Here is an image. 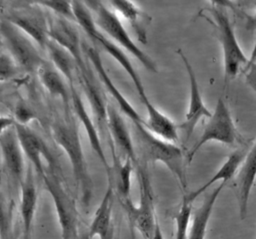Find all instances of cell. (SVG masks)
<instances>
[{"label": "cell", "instance_id": "cell-1", "mask_svg": "<svg viewBox=\"0 0 256 239\" xmlns=\"http://www.w3.org/2000/svg\"><path fill=\"white\" fill-rule=\"evenodd\" d=\"M51 134L70 162L82 206L89 208L93 198V181L85 158L76 117L68 112L65 118L55 120L51 124Z\"/></svg>", "mask_w": 256, "mask_h": 239}, {"label": "cell", "instance_id": "cell-2", "mask_svg": "<svg viewBox=\"0 0 256 239\" xmlns=\"http://www.w3.org/2000/svg\"><path fill=\"white\" fill-rule=\"evenodd\" d=\"M133 124V143L135 146L138 162L147 165L148 163L160 162L173 174L180 187L185 191L187 188V176L185 170L184 153L180 146L174 142L162 139L143 124Z\"/></svg>", "mask_w": 256, "mask_h": 239}, {"label": "cell", "instance_id": "cell-3", "mask_svg": "<svg viewBox=\"0 0 256 239\" xmlns=\"http://www.w3.org/2000/svg\"><path fill=\"white\" fill-rule=\"evenodd\" d=\"M147 165L140 162L134 167L139 182V204L133 202L123 206L131 231L137 230L143 239H152L158 219L156 217L153 190L146 169Z\"/></svg>", "mask_w": 256, "mask_h": 239}, {"label": "cell", "instance_id": "cell-4", "mask_svg": "<svg viewBox=\"0 0 256 239\" xmlns=\"http://www.w3.org/2000/svg\"><path fill=\"white\" fill-rule=\"evenodd\" d=\"M209 12L214 19L218 40L222 48L224 85L226 87L233 78L240 72H243L249 58L238 42L234 27L225 9L212 7L209 9Z\"/></svg>", "mask_w": 256, "mask_h": 239}, {"label": "cell", "instance_id": "cell-5", "mask_svg": "<svg viewBox=\"0 0 256 239\" xmlns=\"http://www.w3.org/2000/svg\"><path fill=\"white\" fill-rule=\"evenodd\" d=\"M57 216L61 239H75L79 232L78 212L75 201L65 189L54 168H47L42 177Z\"/></svg>", "mask_w": 256, "mask_h": 239}, {"label": "cell", "instance_id": "cell-6", "mask_svg": "<svg viewBox=\"0 0 256 239\" xmlns=\"http://www.w3.org/2000/svg\"><path fill=\"white\" fill-rule=\"evenodd\" d=\"M239 139V135L234 124L230 109L222 97L217 99L214 111L211 112L208 122L199 136L186 154V161L190 164L196 153L208 142L216 141L224 145L234 146Z\"/></svg>", "mask_w": 256, "mask_h": 239}, {"label": "cell", "instance_id": "cell-7", "mask_svg": "<svg viewBox=\"0 0 256 239\" xmlns=\"http://www.w3.org/2000/svg\"><path fill=\"white\" fill-rule=\"evenodd\" d=\"M95 23L101 32L117 44L120 48L124 49L135 57L141 64L150 72L156 73L157 66L155 62L147 55L138 45L132 40L129 33L122 24L119 16L103 3L94 11Z\"/></svg>", "mask_w": 256, "mask_h": 239}, {"label": "cell", "instance_id": "cell-8", "mask_svg": "<svg viewBox=\"0 0 256 239\" xmlns=\"http://www.w3.org/2000/svg\"><path fill=\"white\" fill-rule=\"evenodd\" d=\"M0 37L3 46L6 47L8 54L19 68L28 73H37L45 60L42 58L37 45L26 34L8 20L3 19L0 21Z\"/></svg>", "mask_w": 256, "mask_h": 239}, {"label": "cell", "instance_id": "cell-9", "mask_svg": "<svg viewBox=\"0 0 256 239\" xmlns=\"http://www.w3.org/2000/svg\"><path fill=\"white\" fill-rule=\"evenodd\" d=\"M20 146L30 166L42 179L47 168H55L56 161L46 142L28 125H14Z\"/></svg>", "mask_w": 256, "mask_h": 239}, {"label": "cell", "instance_id": "cell-10", "mask_svg": "<svg viewBox=\"0 0 256 239\" xmlns=\"http://www.w3.org/2000/svg\"><path fill=\"white\" fill-rule=\"evenodd\" d=\"M76 74L80 81L83 92L88 100L99 134L104 137H108V142L110 145V138L107 129L108 102L106 101L105 96L99 84L97 83L92 70L87 66V63L76 67Z\"/></svg>", "mask_w": 256, "mask_h": 239}, {"label": "cell", "instance_id": "cell-11", "mask_svg": "<svg viewBox=\"0 0 256 239\" xmlns=\"http://www.w3.org/2000/svg\"><path fill=\"white\" fill-rule=\"evenodd\" d=\"M177 53L179 54V56L184 64V67H185V70L187 72V76L189 79V85H190L189 107L185 114L184 120L179 125V128L183 131V133L185 135V141H188L190 136L193 134L200 119L203 117L209 118L211 115V111L208 109V107L205 105V103L203 101L195 71H194L193 67L191 66L190 62L188 61L186 55L182 52L181 49H178Z\"/></svg>", "mask_w": 256, "mask_h": 239}, {"label": "cell", "instance_id": "cell-12", "mask_svg": "<svg viewBox=\"0 0 256 239\" xmlns=\"http://www.w3.org/2000/svg\"><path fill=\"white\" fill-rule=\"evenodd\" d=\"M82 50L83 54L86 57V59L90 62L92 67L94 68L96 74L98 75L99 80L105 87V89L108 91V93L112 96V98L115 100V102L118 104L119 109L122 113H124L132 123H139L143 124L145 126V120L141 117V115L136 111V109L129 103V101L124 97V95L119 91V89L116 87V85L111 80L110 76L108 75L104 65L102 58L100 56V53L98 49L87 42H82Z\"/></svg>", "mask_w": 256, "mask_h": 239}, {"label": "cell", "instance_id": "cell-13", "mask_svg": "<svg viewBox=\"0 0 256 239\" xmlns=\"http://www.w3.org/2000/svg\"><path fill=\"white\" fill-rule=\"evenodd\" d=\"M69 89H70V108L73 110L74 116L76 117L77 121H79L82 124L83 128L85 129L90 146L93 149L96 156L98 157V159L100 160V162L102 163V165L104 166V169L106 170V173L108 175L110 173L111 166L109 165L107 157L105 155L97 126L94 120L92 119V117L90 116V114L88 113L86 105L75 85V82L69 83Z\"/></svg>", "mask_w": 256, "mask_h": 239}, {"label": "cell", "instance_id": "cell-14", "mask_svg": "<svg viewBox=\"0 0 256 239\" xmlns=\"http://www.w3.org/2000/svg\"><path fill=\"white\" fill-rule=\"evenodd\" d=\"M26 34L38 47L46 48L49 42V21L38 9L13 11L5 18Z\"/></svg>", "mask_w": 256, "mask_h": 239}, {"label": "cell", "instance_id": "cell-15", "mask_svg": "<svg viewBox=\"0 0 256 239\" xmlns=\"http://www.w3.org/2000/svg\"><path fill=\"white\" fill-rule=\"evenodd\" d=\"M107 129L112 154L115 153V148H117L125 155V158L132 161L135 167L138 164V157L133 143L132 134L121 112H119L111 103L107 105Z\"/></svg>", "mask_w": 256, "mask_h": 239}, {"label": "cell", "instance_id": "cell-16", "mask_svg": "<svg viewBox=\"0 0 256 239\" xmlns=\"http://www.w3.org/2000/svg\"><path fill=\"white\" fill-rule=\"evenodd\" d=\"M256 180V141L246 151L244 159L235 176L234 189L238 203L239 216L244 220L248 213L249 198Z\"/></svg>", "mask_w": 256, "mask_h": 239}, {"label": "cell", "instance_id": "cell-17", "mask_svg": "<svg viewBox=\"0 0 256 239\" xmlns=\"http://www.w3.org/2000/svg\"><path fill=\"white\" fill-rule=\"evenodd\" d=\"M49 39L64 48L73 57L76 67L86 63L80 34L70 20L56 16L49 21Z\"/></svg>", "mask_w": 256, "mask_h": 239}, {"label": "cell", "instance_id": "cell-18", "mask_svg": "<svg viewBox=\"0 0 256 239\" xmlns=\"http://www.w3.org/2000/svg\"><path fill=\"white\" fill-rule=\"evenodd\" d=\"M0 149L8 176L14 184L20 186L26 174L25 156L14 127L0 135Z\"/></svg>", "mask_w": 256, "mask_h": 239}, {"label": "cell", "instance_id": "cell-19", "mask_svg": "<svg viewBox=\"0 0 256 239\" xmlns=\"http://www.w3.org/2000/svg\"><path fill=\"white\" fill-rule=\"evenodd\" d=\"M20 188V216L22 221L23 239H32L34 219L37 211L38 192L35 185L32 168L29 166Z\"/></svg>", "mask_w": 256, "mask_h": 239}, {"label": "cell", "instance_id": "cell-20", "mask_svg": "<svg viewBox=\"0 0 256 239\" xmlns=\"http://www.w3.org/2000/svg\"><path fill=\"white\" fill-rule=\"evenodd\" d=\"M88 37L94 43L101 46V48H103V50H105L106 53H108L124 69V71L127 73L129 78L132 80V82L134 84V87L137 91V94L139 96V99L141 100V99L147 97L142 79H141L140 75L138 74V72L136 71V69L134 68V66L132 65L128 56L125 54L124 50L122 48H120L117 44H115L112 40H110L107 36H105L99 30V28L96 29Z\"/></svg>", "mask_w": 256, "mask_h": 239}, {"label": "cell", "instance_id": "cell-21", "mask_svg": "<svg viewBox=\"0 0 256 239\" xmlns=\"http://www.w3.org/2000/svg\"><path fill=\"white\" fill-rule=\"evenodd\" d=\"M113 198L114 191L112 185L108 183L105 194L97 207L88 228L89 235L92 239L94 237H98L99 239H114V228L112 221Z\"/></svg>", "mask_w": 256, "mask_h": 239}, {"label": "cell", "instance_id": "cell-22", "mask_svg": "<svg viewBox=\"0 0 256 239\" xmlns=\"http://www.w3.org/2000/svg\"><path fill=\"white\" fill-rule=\"evenodd\" d=\"M113 165L108 174V183L112 185L114 193L121 207L132 202L131 200V175L134 169L132 161L125 158L122 162L116 153H113Z\"/></svg>", "mask_w": 256, "mask_h": 239}, {"label": "cell", "instance_id": "cell-23", "mask_svg": "<svg viewBox=\"0 0 256 239\" xmlns=\"http://www.w3.org/2000/svg\"><path fill=\"white\" fill-rule=\"evenodd\" d=\"M112 10L123 17L133 29L136 38L142 44L147 43V27L150 17L138 8L131 0H108Z\"/></svg>", "mask_w": 256, "mask_h": 239}, {"label": "cell", "instance_id": "cell-24", "mask_svg": "<svg viewBox=\"0 0 256 239\" xmlns=\"http://www.w3.org/2000/svg\"><path fill=\"white\" fill-rule=\"evenodd\" d=\"M144 105L147 118L145 120V127L156 136L170 142L176 143L178 141V129L175 123L164 113H162L150 101L149 97L141 101Z\"/></svg>", "mask_w": 256, "mask_h": 239}, {"label": "cell", "instance_id": "cell-25", "mask_svg": "<svg viewBox=\"0 0 256 239\" xmlns=\"http://www.w3.org/2000/svg\"><path fill=\"white\" fill-rule=\"evenodd\" d=\"M246 151H247L246 149L239 148L234 150L231 154H229L225 162L221 165V167L217 170V172L206 183L201 185L197 190L190 192L189 194H184L186 199L190 203H192L194 200H196V198H198L202 193H204L212 184L219 181L226 183L227 181H230L232 178H234L244 159Z\"/></svg>", "mask_w": 256, "mask_h": 239}, {"label": "cell", "instance_id": "cell-26", "mask_svg": "<svg viewBox=\"0 0 256 239\" xmlns=\"http://www.w3.org/2000/svg\"><path fill=\"white\" fill-rule=\"evenodd\" d=\"M226 183L221 182L204 200L199 208L191 216L188 238L187 239H205L208 223L214 208V205Z\"/></svg>", "mask_w": 256, "mask_h": 239}, {"label": "cell", "instance_id": "cell-27", "mask_svg": "<svg viewBox=\"0 0 256 239\" xmlns=\"http://www.w3.org/2000/svg\"><path fill=\"white\" fill-rule=\"evenodd\" d=\"M39 80L47 92L62 100L66 109H70V89L64 76L53 66L45 61L37 71Z\"/></svg>", "mask_w": 256, "mask_h": 239}, {"label": "cell", "instance_id": "cell-28", "mask_svg": "<svg viewBox=\"0 0 256 239\" xmlns=\"http://www.w3.org/2000/svg\"><path fill=\"white\" fill-rule=\"evenodd\" d=\"M45 49L48 52L52 65L64 76L68 84L74 82L76 63L73 57L64 48L57 45L52 40H49Z\"/></svg>", "mask_w": 256, "mask_h": 239}, {"label": "cell", "instance_id": "cell-29", "mask_svg": "<svg viewBox=\"0 0 256 239\" xmlns=\"http://www.w3.org/2000/svg\"><path fill=\"white\" fill-rule=\"evenodd\" d=\"M192 216V203H190L185 195L182 198V203L177 213L175 214V238L187 239L190 220Z\"/></svg>", "mask_w": 256, "mask_h": 239}, {"label": "cell", "instance_id": "cell-30", "mask_svg": "<svg viewBox=\"0 0 256 239\" xmlns=\"http://www.w3.org/2000/svg\"><path fill=\"white\" fill-rule=\"evenodd\" d=\"M40 7L47 8L57 16L74 21L71 0H44Z\"/></svg>", "mask_w": 256, "mask_h": 239}, {"label": "cell", "instance_id": "cell-31", "mask_svg": "<svg viewBox=\"0 0 256 239\" xmlns=\"http://www.w3.org/2000/svg\"><path fill=\"white\" fill-rule=\"evenodd\" d=\"M15 120L16 124L28 125L31 121H33L37 115L35 110L23 100H19L14 107V115L12 116Z\"/></svg>", "mask_w": 256, "mask_h": 239}, {"label": "cell", "instance_id": "cell-32", "mask_svg": "<svg viewBox=\"0 0 256 239\" xmlns=\"http://www.w3.org/2000/svg\"><path fill=\"white\" fill-rule=\"evenodd\" d=\"M18 65L13 58L6 53H0V81H7L15 78L18 74Z\"/></svg>", "mask_w": 256, "mask_h": 239}, {"label": "cell", "instance_id": "cell-33", "mask_svg": "<svg viewBox=\"0 0 256 239\" xmlns=\"http://www.w3.org/2000/svg\"><path fill=\"white\" fill-rule=\"evenodd\" d=\"M245 72V82L256 95V61L247 65L243 70Z\"/></svg>", "mask_w": 256, "mask_h": 239}, {"label": "cell", "instance_id": "cell-34", "mask_svg": "<svg viewBox=\"0 0 256 239\" xmlns=\"http://www.w3.org/2000/svg\"><path fill=\"white\" fill-rule=\"evenodd\" d=\"M212 4V7L221 8V9H230L232 11H237L236 4L233 0H209Z\"/></svg>", "mask_w": 256, "mask_h": 239}, {"label": "cell", "instance_id": "cell-35", "mask_svg": "<svg viewBox=\"0 0 256 239\" xmlns=\"http://www.w3.org/2000/svg\"><path fill=\"white\" fill-rule=\"evenodd\" d=\"M15 120L12 116H0V135L6 130L14 127Z\"/></svg>", "mask_w": 256, "mask_h": 239}, {"label": "cell", "instance_id": "cell-36", "mask_svg": "<svg viewBox=\"0 0 256 239\" xmlns=\"http://www.w3.org/2000/svg\"><path fill=\"white\" fill-rule=\"evenodd\" d=\"M9 221H5L2 225H0V231L3 239H14L12 232H10V226L8 225Z\"/></svg>", "mask_w": 256, "mask_h": 239}, {"label": "cell", "instance_id": "cell-37", "mask_svg": "<svg viewBox=\"0 0 256 239\" xmlns=\"http://www.w3.org/2000/svg\"><path fill=\"white\" fill-rule=\"evenodd\" d=\"M91 12H94L102 3L101 0H80Z\"/></svg>", "mask_w": 256, "mask_h": 239}, {"label": "cell", "instance_id": "cell-38", "mask_svg": "<svg viewBox=\"0 0 256 239\" xmlns=\"http://www.w3.org/2000/svg\"><path fill=\"white\" fill-rule=\"evenodd\" d=\"M14 1H16L22 5H26V6H30V7H32V6L40 7L44 0H14Z\"/></svg>", "mask_w": 256, "mask_h": 239}, {"label": "cell", "instance_id": "cell-39", "mask_svg": "<svg viewBox=\"0 0 256 239\" xmlns=\"http://www.w3.org/2000/svg\"><path fill=\"white\" fill-rule=\"evenodd\" d=\"M247 27L251 30H256V5H255V13L252 16L248 17Z\"/></svg>", "mask_w": 256, "mask_h": 239}, {"label": "cell", "instance_id": "cell-40", "mask_svg": "<svg viewBox=\"0 0 256 239\" xmlns=\"http://www.w3.org/2000/svg\"><path fill=\"white\" fill-rule=\"evenodd\" d=\"M152 239H164L163 234H162V230H161L160 225H159V222H157V224H156V227H155Z\"/></svg>", "mask_w": 256, "mask_h": 239}, {"label": "cell", "instance_id": "cell-41", "mask_svg": "<svg viewBox=\"0 0 256 239\" xmlns=\"http://www.w3.org/2000/svg\"><path fill=\"white\" fill-rule=\"evenodd\" d=\"M75 239H92L91 236L89 235V232L88 230L85 231V232H81L78 234V236L75 238Z\"/></svg>", "mask_w": 256, "mask_h": 239}, {"label": "cell", "instance_id": "cell-42", "mask_svg": "<svg viewBox=\"0 0 256 239\" xmlns=\"http://www.w3.org/2000/svg\"><path fill=\"white\" fill-rule=\"evenodd\" d=\"M4 97V88L0 85V102L3 100Z\"/></svg>", "mask_w": 256, "mask_h": 239}, {"label": "cell", "instance_id": "cell-43", "mask_svg": "<svg viewBox=\"0 0 256 239\" xmlns=\"http://www.w3.org/2000/svg\"><path fill=\"white\" fill-rule=\"evenodd\" d=\"M4 1L5 0H0V9L3 8V5H4Z\"/></svg>", "mask_w": 256, "mask_h": 239}, {"label": "cell", "instance_id": "cell-44", "mask_svg": "<svg viewBox=\"0 0 256 239\" xmlns=\"http://www.w3.org/2000/svg\"><path fill=\"white\" fill-rule=\"evenodd\" d=\"M2 46H3V42H2V39L0 37V47H2Z\"/></svg>", "mask_w": 256, "mask_h": 239}]
</instances>
